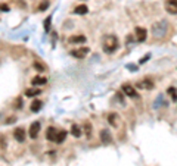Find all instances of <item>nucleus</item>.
I'll list each match as a JSON object with an SVG mask.
<instances>
[{
  "instance_id": "obj_1",
  "label": "nucleus",
  "mask_w": 177,
  "mask_h": 166,
  "mask_svg": "<svg viewBox=\"0 0 177 166\" xmlns=\"http://www.w3.org/2000/svg\"><path fill=\"white\" fill-rule=\"evenodd\" d=\"M102 47L105 53H112L115 52L117 47H118V40H117L115 35H105L102 40Z\"/></svg>"
},
{
  "instance_id": "obj_2",
  "label": "nucleus",
  "mask_w": 177,
  "mask_h": 166,
  "mask_svg": "<svg viewBox=\"0 0 177 166\" xmlns=\"http://www.w3.org/2000/svg\"><path fill=\"white\" fill-rule=\"evenodd\" d=\"M167 28H168V24H167V21H161V22H155L154 25H152V34H154V37H164L165 33H167Z\"/></svg>"
},
{
  "instance_id": "obj_3",
  "label": "nucleus",
  "mask_w": 177,
  "mask_h": 166,
  "mask_svg": "<svg viewBox=\"0 0 177 166\" xmlns=\"http://www.w3.org/2000/svg\"><path fill=\"white\" fill-rule=\"evenodd\" d=\"M88 54V47H80V49H75L71 52V56H74L77 59H84Z\"/></svg>"
},
{
  "instance_id": "obj_4",
  "label": "nucleus",
  "mask_w": 177,
  "mask_h": 166,
  "mask_svg": "<svg viewBox=\"0 0 177 166\" xmlns=\"http://www.w3.org/2000/svg\"><path fill=\"white\" fill-rule=\"evenodd\" d=\"M165 10L171 15H177V0H165Z\"/></svg>"
},
{
  "instance_id": "obj_5",
  "label": "nucleus",
  "mask_w": 177,
  "mask_h": 166,
  "mask_svg": "<svg viewBox=\"0 0 177 166\" xmlns=\"http://www.w3.org/2000/svg\"><path fill=\"white\" fill-rule=\"evenodd\" d=\"M134 34H136V40L137 41H145L146 40V35H148V33H146V30L142 27H136V30H134Z\"/></svg>"
},
{
  "instance_id": "obj_6",
  "label": "nucleus",
  "mask_w": 177,
  "mask_h": 166,
  "mask_svg": "<svg viewBox=\"0 0 177 166\" xmlns=\"http://www.w3.org/2000/svg\"><path fill=\"white\" fill-rule=\"evenodd\" d=\"M14 137L16 138L18 143H24L25 141V129L24 128H16L14 132Z\"/></svg>"
},
{
  "instance_id": "obj_7",
  "label": "nucleus",
  "mask_w": 177,
  "mask_h": 166,
  "mask_svg": "<svg viewBox=\"0 0 177 166\" xmlns=\"http://www.w3.org/2000/svg\"><path fill=\"white\" fill-rule=\"evenodd\" d=\"M39 131H40V122H33L31 126H30V137L31 138H37Z\"/></svg>"
},
{
  "instance_id": "obj_8",
  "label": "nucleus",
  "mask_w": 177,
  "mask_h": 166,
  "mask_svg": "<svg viewBox=\"0 0 177 166\" xmlns=\"http://www.w3.org/2000/svg\"><path fill=\"white\" fill-rule=\"evenodd\" d=\"M123 93L126 94V96H129V97H136V96H137L136 90H134L131 85H129V84L123 85Z\"/></svg>"
},
{
  "instance_id": "obj_9",
  "label": "nucleus",
  "mask_w": 177,
  "mask_h": 166,
  "mask_svg": "<svg viewBox=\"0 0 177 166\" xmlns=\"http://www.w3.org/2000/svg\"><path fill=\"white\" fill-rule=\"evenodd\" d=\"M56 134H58V129H56V128H53V126H49L47 131H46V138H47L49 141H55V138H56Z\"/></svg>"
},
{
  "instance_id": "obj_10",
  "label": "nucleus",
  "mask_w": 177,
  "mask_h": 166,
  "mask_svg": "<svg viewBox=\"0 0 177 166\" xmlns=\"http://www.w3.org/2000/svg\"><path fill=\"white\" fill-rule=\"evenodd\" d=\"M108 122L112 126H118L120 125V116H118L117 113H111V115L108 116Z\"/></svg>"
},
{
  "instance_id": "obj_11",
  "label": "nucleus",
  "mask_w": 177,
  "mask_h": 166,
  "mask_svg": "<svg viewBox=\"0 0 177 166\" xmlns=\"http://www.w3.org/2000/svg\"><path fill=\"white\" fill-rule=\"evenodd\" d=\"M137 87L145 88V90H152V88H154V82H152L150 80H143V81H140V82L137 84Z\"/></svg>"
},
{
  "instance_id": "obj_12",
  "label": "nucleus",
  "mask_w": 177,
  "mask_h": 166,
  "mask_svg": "<svg viewBox=\"0 0 177 166\" xmlns=\"http://www.w3.org/2000/svg\"><path fill=\"white\" fill-rule=\"evenodd\" d=\"M101 138H102V141L105 144H108V143L112 141V137H111V134H109L108 129H102V131H101Z\"/></svg>"
},
{
  "instance_id": "obj_13",
  "label": "nucleus",
  "mask_w": 177,
  "mask_h": 166,
  "mask_svg": "<svg viewBox=\"0 0 177 166\" xmlns=\"http://www.w3.org/2000/svg\"><path fill=\"white\" fill-rule=\"evenodd\" d=\"M87 12H88V7L86 5H78L74 9V14H77V15H86Z\"/></svg>"
},
{
  "instance_id": "obj_14",
  "label": "nucleus",
  "mask_w": 177,
  "mask_h": 166,
  "mask_svg": "<svg viewBox=\"0 0 177 166\" xmlns=\"http://www.w3.org/2000/svg\"><path fill=\"white\" fill-rule=\"evenodd\" d=\"M86 37L84 35H72V37H69V43H86Z\"/></svg>"
},
{
  "instance_id": "obj_15",
  "label": "nucleus",
  "mask_w": 177,
  "mask_h": 166,
  "mask_svg": "<svg viewBox=\"0 0 177 166\" xmlns=\"http://www.w3.org/2000/svg\"><path fill=\"white\" fill-rule=\"evenodd\" d=\"M41 106H43V103H41L40 100H34V101L31 103V112H34V113L40 112Z\"/></svg>"
},
{
  "instance_id": "obj_16",
  "label": "nucleus",
  "mask_w": 177,
  "mask_h": 166,
  "mask_svg": "<svg viewBox=\"0 0 177 166\" xmlns=\"http://www.w3.org/2000/svg\"><path fill=\"white\" fill-rule=\"evenodd\" d=\"M65 138H67V131H58V134H56V138H55V141L56 143H64L65 141Z\"/></svg>"
},
{
  "instance_id": "obj_17",
  "label": "nucleus",
  "mask_w": 177,
  "mask_h": 166,
  "mask_svg": "<svg viewBox=\"0 0 177 166\" xmlns=\"http://www.w3.org/2000/svg\"><path fill=\"white\" fill-rule=\"evenodd\" d=\"M47 82V80L44 77H34L33 78V85H44Z\"/></svg>"
},
{
  "instance_id": "obj_18",
  "label": "nucleus",
  "mask_w": 177,
  "mask_h": 166,
  "mask_svg": "<svg viewBox=\"0 0 177 166\" xmlns=\"http://www.w3.org/2000/svg\"><path fill=\"white\" fill-rule=\"evenodd\" d=\"M39 94H41V91L39 88H28L27 91H25V96H27V97H35V96H39Z\"/></svg>"
},
{
  "instance_id": "obj_19",
  "label": "nucleus",
  "mask_w": 177,
  "mask_h": 166,
  "mask_svg": "<svg viewBox=\"0 0 177 166\" xmlns=\"http://www.w3.org/2000/svg\"><path fill=\"white\" fill-rule=\"evenodd\" d=\"M71 134H72L74 137H80V135H81V128L77 125H72L71 126Z\"/></svg>"
},
{
  "instance_id": "obj_20",
  "label": "nucleus",
  "mask_w": 177,
  "mask_h": 166,
  "mask_svg": "<svg viewBox=\"0 0 177 166\" xmlns=\"http://www.w3.org/2000/svg\"><path fill=\"white\" fill-rule=\"evenodd\" d=\"M33 66L39 71V72H43V71H46V68H44V65H41V63H39V62H34L33 63Z\"/></svg>"
},
{
  "instance_id": "obj_21",
  "label": "nucleus",
  "mask_w": 177,
  "mask_h": 166,
  "mask_svg": "<svg viewBox=\"0 0 177 166\" xmlns=\"http://www.w3.org/2000/svg\"><path fill=\"white\" fill-rule=\"evenodd\" d=\"M50 22H52V16H47V18L44 19V30H46V31L50 30Z\"/></svg>"
},
{
  "instance_id": "obj_22",
  "label": "nucleus",
  "mask_w": 177,
  "mask_h": 166,
  "mask_svg": "<svg viewBox=\"0 0 177 166\" xmlns=\"http://www.w3.org/2000/svg\"><path fill=\"white\" fill-rule=\"evenodd\" d=\"M47 7H49V2H46V0H44L40 6H39V10H41V12H43V10H46Z\"/></svg>"
},
{
  "instance_id": "obj_23",
  "label": "nucleus",
  "mask_w": 177,
  "mask_h": 166,
  "mask_svg": "<svg viewBox=\"0 0 177 166\" xmlns=\"http://www.w3.org/2000/svg\"><path fill=\"white\" fill-rule=\"evenodd\" d=\"M84 131H86L87 135H90V134H92V125H90V124H86V125H84Z\"/></svg>"
},
{
  "instance_id": "obj_24",
  "label": "nucleus",
  "mask_w": 177,
  "mask_h": 166,
  "mask_svg": "<svg viewBox=\"0 0 177 166\" xmlns=\"http://www.w3.org/2000/svg\"><path fill=\"white\" fill-rule=\"evenodd\" d=\"M0 10H2V12H9V6L3 3V5H0Z\"/></svg>"
},
{
  "instance_id": "obj_25",
  "label": "nucleus",
  "mask_w": 177,
  "mask_h": 166,
  "mask_svg": "<svg viewBox=\"0 0 177 166\" xmlns=\"http://www.w3.org/2000/svg\"><path fill=\"white\" fill-rule=\"evenodd\" d=\"M168 94H170L173 99H176V90L174 88H168Z\"/></svg>"
},
{
  "instance_id": "obj_26",
  "label": "nucleus",
  "mask_w": 177,
  "mask_h": 166,
  "mask_svg": "<svg viewBox=\"0 0 177 166\" xmlns=\"http://www.w3.org/2000/svg\"><path fill=\"white\" fill-rule=\"evenodd\" d=\"M149 57H150V54H146V56H143L142 59H140V63H145V62L149 59Z\"/></svg>"
},
{
  "instance_id": "obj_27",
  "label": "nucleus",
  "mask_w": 177,
  "mask_h": 166,
  "mask_svg": "<svg viewBox=\"0 0 177 166\" xmlns=\"http://www.w3.org/2000/svg\"><path fill=\"white\" fill-rule=\"evenodd\" d=\"M21 105H22V100L18 99V100H16V106H15V107H16V109H21V107H22Z\"/></svg>"
}]
</instances>
